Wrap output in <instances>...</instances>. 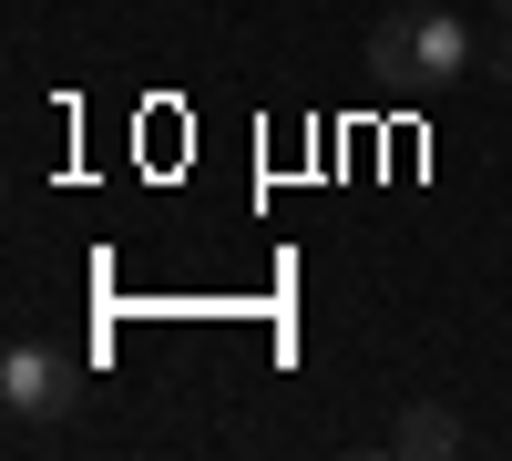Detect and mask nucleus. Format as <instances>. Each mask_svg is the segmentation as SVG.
I'll return each instance as SVG.
<instances>
[{
  "mask_svg": "<svg viewBox=\"0 0 512 461\" xmlns=\"http://www.w3.org/2000/svg\"><path fill=\"white\" fill-rule=\"evenodd\" d=\"M0 410H11L21 431L62 421V410H72V359L52 339H11V359H0Z\"/></svg>",
  "mask_w": 512,
  "mask_h": 461,
  "instance_id": "f257e3e1",
  "label": "nucleus"
},
{
  "mask_svg": "<svg viewBox=\"0 0 512 461\" xmlns=\"http://www.w3.org/2000/svg\"><path fill=\"white\" fill-rule=\"evenodd\" d=\"M472 62H482V31L461 11H441V0H420L410 11V93H451Z\"/></svg>",
  "mask_w": 512,
  "mask_h": 461,
  "instance_id": "f03ea898",
  "label": "nucleus"
},
{
  "mask_svg": "<svg viewBox=\"0 0 512 461\" xmlns=\"http://www.w3.org/2000/svg\"><path fill=\"white\" fill-rule=\"evenodd\" d=\"M390 451H400V461H451V451H472V431H461L441 400H410L400 421H390Z\"/></svg>",
  "mask_w": 512,
  "mask_h": 461,
  "instance_id": "7ed1b4c3",
  "label": "nucleus"
},
{
  "mask_svg": "<svg viewBox=\"0 0 512 461\" xmlns=\"http://www.w3.org/2000/svg\"><path fill=\"white\" fill-rule=\"evenodd\" d=\"M369 72L410 93V11H379V21H369Z\"/></svg>",
  "mask_w": 512,
  "mask_h": 461,
  "instance_id": "20e7f679",
  "label": "nucleus"
},
{
  "mask_svg": "<svg viewBox=\"0 0 512 461\" xmlns=\"http://www.w3.org/2000/svg\"><path fill=\"white\" fill-rule=\"evenodd\" d=\"M482 72H492V82H512V21H492V31H482Z\"/></svg>",
  "mask_w": 512,
  "mask_h": 461,
  "instance_id": "39448f33",
  "label": "nucleus"
},
{
  "mask_svg": "<svg viewBox=\"0 0 512 461\" xmlns=\"http://www.w3.org/2000/svg\"><path fill=\"white\" fill-rule=\"evenodd\" d=\"M492 21H512V0H492Z\"/></svg>",
  "mask_w": 512,
  "mask_h": 461,
  "instance_id": "423d86ee",
  "label": "nucleus"
}]
</instances>
